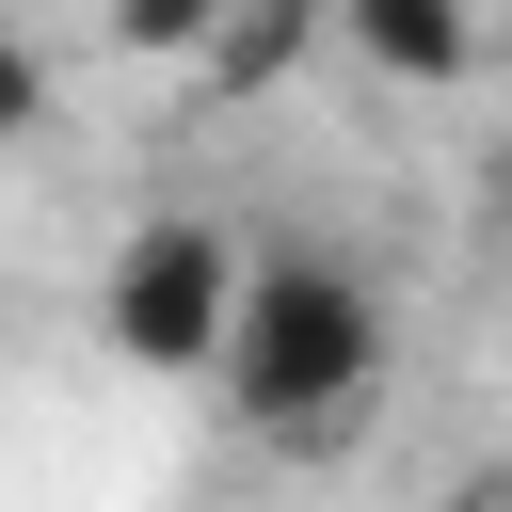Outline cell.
Returning <instances> with one entry per match:
<instances>
[{"label":"cell","mask_w":512,"mask_h":512,"mask_svg":"<svg viewBox=\"0 0 512 512\" xmlns=\"http://www.w3.org/2000/svg\"><path fill=\"white\" fill-rule=\"evenodd\" d=\"M384 352H400V336H384V304H368L352 256H240V320H224L208 384H224L272 448H336V432L368 416Z\"/></svg>","instance_id":"1"},{"label":"cell","mask_w":512,"mask_h":512,"mask_svg":"<svg viewBox=\"0 0 512 512\" xmlns=\"http://www.w3.org/2000/svg\"><path fill=\"white\" fill-rule=\"evenodd\" d=\"M224 320H240V240H224L208 208H160V224H128V240H112V272H96V336H112L128 368L208 384Z\"/></svg>","instance_id":"2"},{"label":"cell","mask_w":512,"mask_h":512,"mask_svg":"<svg viewBox=\"0 0 512 512\" xmlns=\"http://www.w3.org/2000/svg\"><path fill=\"white\" fill-rule=\"evenodd\" d=\"M336 48L368 64V80H464L480 64V0H336Z\"/></svg>","instance_id":"3"},{"label":"cell","mask_w":512,"mask_h":512,"mask_svg":"<svg viewBox=\"0 0 512 512\" xmlns=\"http://www.w3.org/2000/svg\"><path fill=\"white\" fill-rule=\"evenodd\" d=\"M320 32H336V0H224V16H208V48H192V64H208V80H224V96H272V80H288V64H304V48H320Z\"/></svg>","instance_id":"4"},{"label":"cell","mask_w":512,"mask_h":512,"mask_svg":"<svg viewBox=\"0 0 512 512\" xmlns=\"http://www.w3.org/2000/svg\"><path fill=\"white\" fill-rule=\"evenodd\" d=\"M96 16H112V48H144V64H192L224 0H96Z\"/></svg>","instance_id":"5"},{"label":"cell","mask_w":512,"mask_h":512,"mask_svg":"<svg viewBox=\"0 0 512 512\" xmlns=\"http://www.w3.org/2000/svg\"><path fill=\"white\" fill-rule=\"evenodd\" d=\"M32 128H48V48L0 32V144H32Z\"/></svg>","instance_id":"6"},{"label":"cell","mask_w":512,"mask_h":512,"mask_svg":"<svg viewBox=\"0 0 512 512\" xmlns=\"http://www.w3.org/2000/svg\"><path fill=\"white\" fill-rule=\"evenodd\" d=\"M496 496H512V464H496Z\"/></svg>","instance_id":"7"}]
</instances>
